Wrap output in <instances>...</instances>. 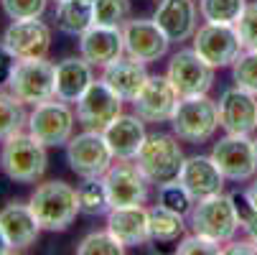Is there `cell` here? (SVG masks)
<instances>
[{"label":"cell","instance_id":"ee69618b","mask_svg":"<svg viewBox=\"0 0 257 255\" xmlns=\"http://www.w3.org/2000/svg\"><path fill=\"white\" fill-rule=\"evenodd\" d=\"M59 3H64V0H56V6H59Z\"/></svg>","mask_w":257,"mask_h":255},{"label":"cell","instance_id":"4dcf8cb0","mask_svg":"<svg viewBox=\"0 0 257 255\" xmlns=\"http://www.w3.org/2000/svg\"><path fill=\"white\" fill-rule=\"evenodd\" d=\"M127 247L109 232H89L79 245H77V252L79 255H122Z\"/></svg>","mask_w":257,"mask_h":255},{"label":"cell","instance_id":"7bdbcfd3","mask_svg":"<svg viewBox=\"0 0 257 255\" xmlns=\"http://www.w3.org/2000/svg\"><path fill=\"white\" fill-rule=\"evenodd\" d=\"M254 153H257V140H254Z\"/></svg>","mask_w":257,"mask_h":255},{"label":"cell","instance_id":"9c48e42d","mask_svg":"<svg viewBox=\"0 0 257 255\" xmlns=\"http://www.w3.org/2000/svg\"><path fill=\"white\" fill-rule=\"evenodd\" d=\"M194 51L206 64H211L214 69H224V66H232L239 59L244 46H242L237 26L204 23L194 33Z\"/></svg>","mask_w":257,"mask_h":255},{"label":"cell","instance_id":"4fadbf2b","mask_svg":"<svg viewBox=\"0 0 257 255\" xmlns=\"http://www.w3.org/2000/svg\"><path fill=\"white\" fill-rule=\"evenodd\" d=\"M104 184L112 207H138L148 202L151 181L145 179V174L138 168L135 161L117 158V163H112L104 174Z\"/></svg>","mask_w":257,"mask_h":255},{"label":"cell","instance_id":"f35d334b","mask_svg":"<svg viewBox=\"0 0 257 255\" xmlns=\"http://www.w3.org/2000/svg\"><path fill=\"white\" fill-rule=\"evenodd\" d=\"M224 252H229V255H239V252H252V255H257V242L249 237V240H232L227 247H224Z\"/></svg>","mask_w":257,"mask_h":255},{"label":"cell","instance_id":"7402d4cb","mask_svg":"<svg viewBox=\"0 0 257 255\" xmlns=\"http://www.w3.org/2000/svg\"><path fill=\"white\" fill-rule=\"evenodd\" d=\"M107 230L125 247H138L151 242V214L143 204L138 207H112L107 212Z\"/></svg>","mask_w":257,"mask_h":255},{"label":"cell","instance_id":"4316f807","mask_svg":"<svg viewBox=\"0 0 257 255\" xmlns=\"http://www.w3.org/2000/svg\"><path fill=\"white\" fill-rule=\"evenodd\" d=\"M148 214H151V237L156 242H178L186 232V217L163 204L151 207Z\"/></svg>","mask_w":257,"mask_h":255},{"label":"cell","instance_id":"7a4b0ae2","mask_svg":"<svg viewBox=\"0 0 257 255\" xmlns=\"http://www.w3.org/2000/svg\"><path fill=\"white\" fill-rule=\"evenodd\" d=\"M189 227H191V232L204 235L209 240H216L222 245L232 242L237 230L242 227L234 197L219 192L214 197L199 199L194 204V209L189 212Z\"/></svg>","mask_w":257,"mask_h":255},{"label":"cell","instance_id":"d4e9b609","mask_svg":"<svg viewBox=\"0 0 257 255\" xmlns=\"http://www.w3.org/2000/svg\"><path fill=\"white\" fill-rule=\"evenodd\" d=\"M148 69H145L143 61L133 59V56H120L117 61L107 64L102 69V79L112 87L125 102H133L140 90L145 87V82H148Z\"/></svg>","mask_w":257,"mask_h":255},{"label":"cell","instance_id":"e575fe53","mask_svg":"<svg viewBox=\"0 0 257 255\" xmlns=\"http://www.w3.org/2000/svg\"><path fill=\"white\" fill-rule=\"evenodd\" d=\"M3 13L11 21H28V18H41L46 13L49 0H0Z\"/></svg>","mask_w":257,"mask_h":255},{"label":"cell","instance_id":"30bf717a","mask_svg":"<svg viewBox=\"0 0 257 255\" xmlns=\"http://www.w3.org/2000/svg\"><path fill=\"white\" fill-rule=\"evenodd\" d=\"M211 158L224 174L227 181H249L257 174V153H254V140L249 135H232L227 133L219 138L211 148Z\"/></svg>","mask_w":257,"mask_h":255},{"label":"cell","instance_id":"8d00e7d4","mask_svg":"<svg viewBox=\"0 0 257 255\" xmlns=\"http://www.w3.org/2000/svg\"><path fill=\"white\" fill-rule=\"evenodd\" d=\"M237 31L244 49H257V0L247 3L239 21H237Z\"/></svg>","mask_w":257,"mask_h":255},{"label":"cell","instance_id":"ac0fdd59","mask_svg":"<svg viewBox=\"0 0 257 255\" xmlns=\"http://www.w3.org/2000/svg\"><path fill=\"white\" fill-rule=\"evenodd\" d=\"M153 21L163 28L171 44H181L194 39L199 28V8L194 0H161Z\"/></svg>","mask_w":257,"mask_h":255},{"label":"cell","instance_id":"836d02e7","mask_svg":"<svg viewBox=\"0 0 257 255\" xmlns=\"http://www.w3.org/2000/svg\"><path fill=\"white\" fill-rule=\"evenodd\" d=\"M158 204H163V207H168V209H173V212H178L183 217H189V212L194 209L196 202L186 192V187L176 179V181H171V184L158 187Z\"/></svg>","mask_w":257,"mask_h":255},{"label":"cell","instance_id":"44dd1931","mask_svg":"<svg viewBox=\"0 0 257 255\" xmlns=\"http://www.w3.org/2000/svg\"><path fill=\"white\" fill-rule=\"evenodd\" d=\"M178 181L186 192L194 197V202L214 197L224 189V174L219 171V166L214 163L211 156H191L183 161V168L178 174Z\"/></svg>","mask_w":257,"mask_h":255},{"label":"cell","instance_id":"5b68a950","mask_svg":"<svg viewBox=\"0 0 257 255\" xmlns=\"http://www.w3.org/2000/svg\"><path fill=\"white\" fill-rule=\"evenodd\" d=\"M173 133L186 143H206L219 128V105L209 95L181 97L176 113L171 118Z\"/></svg>","mask_w":257,"mask_h":255},{"label":"cell","instance_id":"603a6c76","mask_svg":"<svg viewBox=\"0 0 257 255\" xmlns=\"http://www.w3.org/2000/svg\"><path fill=\"white\" fill-rule=\"evenodd\" d=\"M0 230L8 237L13 252L16 250H28L31 245H36L39 235L44 232L36 214L31 209V204L23 202H11L0 209Z\"/></svg>","mask_w":257,"mask_h":255},{"label":"cell","instance_id":"60d3db41","mask_svg":"<svg viewBox=\"0 0 257 255\" xmlns=\"http://www.w3.org/2000/svg\"><path fill=\"white\" fill-rule=\"evenodd\" d=\"M244 197H247V202H249V207L257 212V176L252 179V184L247 187V192H244Z\"/></svg>","mask_w":257,"mask_h":255},{"label":"cell","instance_id":"9a60e30c","mask_svg":"<svg viewBox=\"0 0 257 255\" xmlns=\"http://www.w3.org/2000/svg\"><path fill=\"white\" fill-rule=\"evenodd\" d=\"M122 39H125V54L143 64H153L163 59L171 46V39L163 33V28L148 18L127 21L122 26Z\"/></svg>","mask_w":257,"mask_h":255},{"label":"cell","instance_id":"1f68e13d","mask_svg":"<svg viewBox=\"0 0 257 255\" xmlns=\"http://www.w3.org/2000/svg\"><path fill=\"white\" fill-rule=\"evenodd\" d=\"M130 18V0H97L94 3V26L122 28Z\"/></svg>","mask_w":257,"mask_h":255},{"label":"cell","instance_id":"f6af8a7d","mask_svg":"<svg viewBox=\"0 0 257 255\" xmlns=\"http://www.w3.org/2000/svg\"><path fill=\"white\" fill-rule=\"evenodd\" d=\"M89 3H97V0H89Z\"/></svg>","mask_w":257,"mask_h":255},{"label":"cell","instance_id":"e0dca14e","mask_svg":"<svg viewBox=\"0 0 257 255\" xmlns=\"http://www.w3.org/2000/svg\"><path fill=\"white\" fill-rule=\"evenodd\" d=\"M219 125L232 135H252L257 130V95L229 87L219 97Z\"/></svg>","mask_w":257,"mask_h":255},{"label":"cell","instance_id":"cb8c5ba5","mask_svg":"<svg viewBox=\"0 0 257 255\" xmlns=\"http://www.w3.org/2000/svg\"><path fill=\"white\" fill-rule=\"evenodd\" d=\"M92 82H94V66L82 54L56 64V100L77 105Z\"/></svg>","mask_w":257,"mask_h":255},{"label":"cell","instance_id":"74e56055","mask_svg":"<svg viewBox=\"0 0 257 255\" xmlns=\"http://www.w3.org/2000/svg\"><path fill=\"white\" fill-rule=\"evenodd\" d=\"M16 64H18V59L6 49V44H0V90L11 84V77H13V71H16Z\"/></svg>","mask_w":257,"mask_h":255},{"label":"cell","instance_id":"6da1fadb","mask_svg":"<svg viewBox=\"0 0 257 255\" xmlns=\"http://www.w3.org/2000/svg\"><path fill=\"white\" fill-rule=\"evenodd\" d=\"M36 220H39L41 230L46 232H64L71 227V222L77 220L79 209V194L77 189L66 184V181H44L33 189L28 199Z\"/></svg>","mask_w":257,"mask_h":255},{"label":"cell","instance_id":"277c9868","mask_svg":"<svg viewBox=\"0 0 257 255\" xmlns=\"http://www.w3.org/2000/svg\"><path fill=\"white\" fill-rule=\"evenodd\" d=\"M178 135H168V133H153L148 135V140L143 143V148L135 158L138 168L145 174V179L156 187L171 184L178 179L181 168H183V151L178 145Z\"/></svg>","mask_w":257,"mask_h":255},{"label":"cell","instance_id":"83f0119b","mask_svg":"<svg viewBox=\"0 0 257 255\" xmlns=\"http://www.w3.org/2000/svg\"><path fill=\"white\" fill-rule=\"evenodd\" d=\"M23 128H28L26 102H21L11 90H0V143L23 133Z\"/></svg>","mask_w":257,"mask_h":255},{"label":"cell","instance_id":"8992f818","mask_svg":"<svg viewBox=\"0 0 257 255\" xmlns=\"http://www.w3.org/2000/svg\"><path fill=\"white\" fill-rule=\"evenodd\" d=\"M74 123L77 113L69 107V102L54 97L33 107V113L28 115V133L39 138L46 148H59V145H66L71 140Z\"/></svg>","mask_w":257,"mask_h":255},{"label":"cell","instance_id":"b9f144b4","mask_svg":"<svg viewBox=\"0 0 257 255\" xmlns=\"http://www.w3.org/2000/svg\"><path fill=\"white\" fill-rule=\"evenodd\" d=\"M8 252H13V247H11L8 237L3 235V230H0V255H8Z\"/></svg>","mask_w":257,"mask_h":255},{"label":"cell","instance_id":"484cf974","mask_svg":"<svg viewBox=\"0 0 257 255\" xmlns=\"http://www.w3.org/2000/svg\"><path fill=\"white\" fill-rule=\"evenodd\" d=\"M56 26L66 36H82L94 26V3H89V0H64L56 6Z\"/></svg>","mask_w":257,"mask_h":255},{"label":"cell","instance_id":"f1b7e54d","mask_svg":"<svg viewBox=\"0 0 257 255\" xmlns=\"http://www.w3.org/2000/svg\"><path fill=\"white\" fill-rule=\"evenodd\" d=\"M79 194V209L87 217H102L112 209V202H109L107 194V184H104V176H92L84 179L82 184L77 187Z\"/></svg>","mask_w":257,"mask_h":255},{"label":"cell","instance_id":"d590c367","mask_svg":"<svg viewBox=\"0 0 257 255\" xmlns=\"http://www.w3.org/2000/svg\"><path fill=\"white\" fill-rule=\"evenodd\" d=\"M176 252H181V255H216V252H224V247H222V242L191 232L186 237H181V242L176 245Z\"/></svg>","mask_w":257,"mask_h":255},{"label":"cell","instance_id":"8fae6325","mask_svg":"<svg viewBox=\"0 0 257 255\" xmlns=\"http://www.w3.org/2000/svg\"><path fill=\"white\" fill-rule=\"evenodd\" d=\"M166 77L176 87L181 97H194V95H209L214 84V66L206 64L194 46L191 49H178L166 69Z\"/></svg>","mask_w":257,"mask_h":255},{"label":"cell","instance_id":"d6a6232c","mask_svg":"<svg viewBox=\"0 0 257 255\" xmlns=\"http://www.w3.org/2000/svg\"><path fill=\"white\" fill-rule=\"evenodd\" d=\"M232 79L237 87L257 95V49H244L232 64Z\"/></svg>","mask_w":257,"mask_h":255},{"label":"cell","instance_id":"ffe728a7","mask_svg":"<svg viewBox=\"0 0 257 255\" xmlns=\"http://www.w3.org/2000/svg\"><path fill=\"white\" fill-rule=\"evenodd\" d=\"M102 133H104V140L109 145V151H112V156L122 161H135L143 143L148 140L145 120L140 115H125V113L117 115Z\"/></svg>","mask_w":257,"mask_h":255},{"label":"cell","instance_id":"5bb4252c","mask_svg":"<svg viewBox=\"0 0 257 255\" xmlns=\"http://www.w3.org/2000/svg\"><path fill=\"white\" fill-rule=\"evenodd\" d=\"M181 102V95L171 84L166 74H151L140 95L133 100L135 115H140L145 123H171L176 107Z\"/></svg>","mask_w":257,"mask_h":255},{"label":"cell","instance_id":"ba28073f","mask_svg":"<svg viewBox=\"0 0 257 255\" xmlns=\"http://www.w3.org/2000/svg\"><path fill=\"white\" fill-rule=\"evenodd\" d=\"M66 161L77 176L92 179V176H104L109 166L115 163V156L109 151L102 130L84 128V133L71 135V140L66 143Z\"/></svg>","mask_w":257,"mask_h":255},{"label":"cell","instance_id":"3957f363","mask_svg":"<svg viewBox=\"0 0 257 255\" xmlns=\"http://www.w3.org/2000/svg\"><path fill=\"white\" fill-rule=\"evenodd\" d=\"M49 166L46 145L33 138L31 133H18L8 140H3L0 148V168L16 184H36L41 181Z\"/></svg>","mask_w":257,"mask_h":255},{"label":"cell","instance_id":"52a82bcc","mask_svg":"<svg viewBox=\"0 0 257 255\" xmlns=\"http://www.w3.org/2000/svg\"><path fill=\"white\" fill-rule=\"evenodd\" d=\"M8 90L26 105H41L56 97V64L49 59L18 61Z\"/></svg>","mask_w":257,"mask_h":255},{"label":"cell","instance_id":"7c38bea8","mask_svg":"<svg viewBox=\"0 0 257 255\" xmlns=\"http://www.w3.org/2000/svg\"><path fill=\"white\" fill-rule=\"evenodd\" d=\"M122 97L104 79H94L77 102V123L87 130H104L117 115H122Z\"/></svg>","mask_w":257,"mask_h":255},{"label":"cell","instance_id":"d6986e66","mask_svg":"<svg viewBox=\"0 0 257 255\" xmlns=\"http://www.w3.org/2000/svg\"><path fill=\"white\" fill-rule=\"evenodd\" d=\"M79 54L92 64V66H107L125 56V39L122 28L112 26H92L79 36Z\"/></svg>","mask_w":257,"mask_h":255},{"label":"cell","instance_id":"ab89813d","mask_svg":"<svg viewBox=\"0 0 257 255\" xmlns=\"http://www.w3.org/2000/svg\"><path fill=\"white\" fill-rule=\"evenodd\" d=\"M242 227H244V230H247V235L257 242V212H254V209H252V212L244 217V220H242Z\"/></svg>","mask_w":257,"mask_h":255},{"label":"cell","instance_id":"2e32d148","mask_svg":"<svg viewBox=\"0 0 257 255\" xmlns=\"http://www.w3.org/2000/svg\"><path fill=\"white\" fill-rule=\"evenodd\" d=\"M3 44L18 61L46 59L51 49V28L39 18L13 21L3 33Z\"/></svg>","mask_w":257,"mask_h":255},{"label":"cell","instance_id":"f546056e","mask_svg":"<svg viewBox=\"0 0 257 255\" xmlns=\"http://www.w3.org/2000/svg\"><path fill=\"white\" fill-rule=\"evenodd\" d=\"M247 0H199V13L206 23L237 26Z\"/></svg>","mask_w":257,"mask_h":255}]
</instances>
